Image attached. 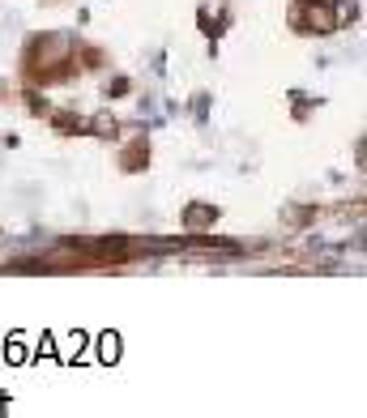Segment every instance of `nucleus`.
<instances>
[{
	"label": "nucleus",
	"instance_id": "obj_1",
	"mask_svg": "<svg viewBox=\"0 0 367 418\" xmlns=\"http://www.w3.org/2000/svg\"><path fill=\"white\" fill-rule=\"evenodd\" d=\"M102 358H107V363L116 358V337H102Z\"/></svg>",
	"mask_w": 367,
	"mask_h": 418
}]
</instances>
